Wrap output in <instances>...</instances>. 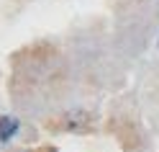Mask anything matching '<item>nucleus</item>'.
Masks as SVG:
<instances>
[{
	"label": "nucleus",
	"mask_w": 159,
	"mask_h": 152,
	"mask_svg": "<svg viewBox=\"0 0 159 152\" xmlns=\"http://www.w3.org/2000/svg\"><path fill=\"white\" fill-rule=\"evenodd\" d=\"M16 131H18V119L0 116V142H11Z\"/></svg>",
	"instance_id": "f257e3e1"
}]
</instances>
